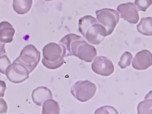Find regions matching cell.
I'll use <instances>...</instances> for the list:
<instances>
[{
    "label": "cell",
    "instance_id": "obj_15",
    "mask_svg": "<svg viewBox=\"0 0 152 114\" xmlns=\"http://www.w3.org/2000/svg\"><path fill=\"white\" fill-rule=\"evenodd\" d=\"M60 107L56 101L52 99H49L45 101L43 104L42 114H59Z\"/></svg>",
    "mask_w": 152,
    "mask_h": 114
},
{
    "label": "cell",
    "instance_id": "obj_7",
    "mask_svg": "<svg viewBox=\"0 0 152 114\" xmlns=\"http://www.w3.org/2000/svg\"><path fill=\"white\" fill-rule=\"evenodd\" d=\"M19 61L32 72L39 62L40 53L33 45H29L23 48L18 57Z\"/></svg>",
    "mask_w": 152,
    "mask_h": 114
},
{
    "label": "cell",
    "instance_id": "obj_4",
    "mask_svg": "<svg viewBox=\"0 0 152 114\" xmlns=\"http://www.w3.org/2000/svg\"><path fill=\"white\" fill-rule=\"evenodd\" d=\"M96 91L95 84L88 80L77 81L71 88V93L80 102H86L94 97Z\"/></svg>",
    "mask_w": 152,
    "mask_h": 114
},
{
    "label": "cell",
    "instance_id": "obj_10",
    "mask_svg": "<svg viewBox=\"0 0 152 114\" xmlns=\"http://www.w3.org/2000/svg\"><path fill=\"white\" fill-rule=\"evenodd\" d=\"M152 65V53L147 50H143L138 52L132 62L133 68L138 70H144Z\"/></svg>",
    "mask_w": 152,
    "mask_h": 114
},
{
    "label": "cell",
    "instance_id": "obj_22",
    "mask_svg": "<svg viewBox=\"0 0 152 114\" xmlns=\"http://www.w3.org/2000/svg\"><path fill=\"white\" fill-rule=\"evenodd\" d=\"M6 88V84L4 81L0 80V97L4 96L5 91Z\"/></svg>",
    "mask_w": 152,
    "mask_h": 114
},
{
    "label": "cell",
    "instance_id": "obj_18",
    "mask_svg": "<svg viewBox=\"0 0 152 114\" xmlns=\"http://www.w3.org/2000/svg\"><path fill=\"white\" fill-rule=\"evenodd\" d=\"M152 0H135L134 4L140 11L145 12L149 7L152 5Z\"/></svg>",
    "mask_w": 152,
    "mask_h": 114
},
{
    "label": "cell",
    "instance_id": "obj_11",
    "mask_svg": "<svg viewBox=\"0 0 152 114\" xmlns=\"http://www.w3.org/2000/svg\"><path fill=\"white\" fill-rule=\"evenodd\" d=\"M53 98L52 92L48 88L39 87L33 90L32 93V99L36 105L41 106L45 101Z\"/></svg>",
    "mask_w": 152,
    "mask_h": 114
},
{
    "label": "cell",
    "instance_id": "obj_12",
    "mask_svg": "<svg viewBox=\"0 0 152 114\" xmlns=\"http://www.w3.org/2000/svg\"><path fill=\"white\" fill-rule=\"evenodd\" d=\"M15 33L13 26L9 22L3 21L0 23V42L11 43Z\"/></svg>",
    "mask_w": 152,
    "mask_h": 114
},
{
    "label": "cell",
    "instance_id": "obj_8",
    "mask_svg": "<svg viewBox=\"0 0 152 114\" xmlns=\"http://www.w3.org/2000/svg\"><path fill=\"white\" fill-rule=\"evenodd\" d=\"M91 67L96 74L103 76H109L114 71L113 62L103 56L96 57L92 64Z\"/></svg>",
    "mask_w": 152,
    "mask_h": 114
},
{
    "label": "cell",
    "instance_id": "obj_16",
    "mask_svg": "<svg viewBox=\"0 0 152 114\" xmlns=\"http://www.w3.org/2000/svg\"><path fill=\"white\" fill-rule=\"evenodd\" d=\"M152 91L145 96V100L139 103L137 107L138 114H152Z\"/></svg>",
    "mask_w": 152,
    "mask_h": 114
},
{
    "label": "cell",
    "instance_id": "obj_24",
    "mask_svg": "<svg viewBox=\"0 0 152 114\" xmlns=\"http://www.w3.org/2000/svg\"><path fill=\"white\" fill-rule=\"evenodd\" d=\"M45 1H53V0H45Z\"/></svg>",
    "mask_w": 152,
    "mask_h": 114
},
{
    "label": "cell",
    "instance_id": "obj_6",
    "mask_svg": "<svg viewBox=\"0 0 152 114\" xmlns=\"http://www.w3.org/2000/svg\"><path fill=\"white\" fill-rule=\"evenodd\" d=\"M30 72L28 68L19 61L18 58L13 64L9 66L5 75L10 82L14 83H20L29 78Z\"/></svg>",
    "mask_w": 152,
    "mask_h": 114
},
{
    "label": "cell",
    "instance_id": "obj_1",
    "mask_svg": "<svg viewBox=\"0 0 152 114\" xmlns=\"http://www.w3.org/2000/svg\"><path fill=\"white\" fill-rule=\"evenodd\" d=\"M59 44L65 48L66 53L65 57L74 56L80 60L90 63L97 55L96 48L76 34H67L61 40Z\"/></svg>",
    "mask_w": 152,
    "mask_h": 114
},
{
    "label": "cell",
    "instance_id": "obj_23",
    "mask_svg": "<svg viewBox=\"0 0 152 114\" xmlns=\"http://www.w3.org/2000/svg\"><path fill=\"white\" fill-rule=\"evenodd\" d=\"M5 45V43L0 42V55H2L6 53Z\"/></svg>",
    "mask_w": 152,
    "mask_h": 114
},
{
    "label": "cell",
    "instance_id": "obj_17",
    "mask_svg": "<svg viewBox=\"0 0 152 114\" xmlns=\"http://www.w3.org/2000/svg\"><path fill=\"white\" fill-rule=\"evenodd\" d=\"M132 54L128 52L124 53L120 58V61L118 62V66L121 69H125L131 65L132 60Z\"/></svg>",
    "mask_w": 152,
    "mask_h": 114
},
{
    "label": "cell",
    "instance_id": "obj_2",
    "mask_svg": "<svg viewBox=\"0 0 152 114\" xmlns=\"http://www.w3.org/2000/svg\"><path fill=\"white\" fill-rule=\"evenodd\" d=\"M78 25L80 34L93 45H99L107 36L105 28L91 15L80 18Z\"/></svg>",
    "mask_w": 152,
    "mask_h": 114
},
{
    "label": "cell",
    "instance_id": "obj_13",
    "mask_svg": "<svg viewBox=\"0 0 152 114\" xmlns=\"http://www.w3.org/2000/svg\"><path fill=\"white\" fill-rule=\"evenodd\" d=\"M32 5V0H13L14 10L19 15H24L30 11Z\"/></svg>",
    "mask_w": 152,
    "mask_h": 114
},
{
    "label": "cell",
    "instance_id": "obj_21",
    "mask_svg": "<svg viewBox=\"0 0 152 114\" xmlns=\"http://www.w3.org/2000/svg\"><path fill=\"white\" fill-rule=\"evenodd\" d=\"M8 106L6 101L2 98H0V114L7 113Z\"/></svg>",
    "mask_w": 152,
    "mask_h": 114
},
{
    "label": "cell",
    "instance_id": "obj_5",
    "mask_svg": "<svg viewBox=\"0 0 152 114\" xmlns=\"http://www.w3.org/2000/svg\"><path fill=\"white\" fill-rule=\"evenodd\" d=\"M96 14L97 21L105 28L107 36L111 35L119 21L120 16L118 11L105 8L96 10Z\"/></svg>",
    "mask_w": 152,
    "mask_h": 114
},
{
    "label": "cell",
    "instance_id": "obj_9",
    "mask_svg": "<svg viewBox=\"0 0 152 114\" xmlns=\"http://www.w3.org/2000/svg\"><path fill=\"white\" fill-rule=\"evenodd\" d=\"M117 11L120 18L132 24H136L139 22V12L137 7L132 2L121 4L117 7Z\"/></svg>",
    "mask_w": 152,
    "mask_h": 114
},
{
    "label": "cell",
    "instance_id": "obj_3",
    "mask_svg": "<svg viewBox=\"0 0 152 114\" xmlns=\"http://www.w3.org/2000/svg\"><path fill=\"white\" fill-rule=\"evenodd\" d=\"M66 54L65 48L61 44L48 43L43 49L42 63L48 69L60 68L64 64Z\"/></svg>",
    "mask_w": 152,
    "mask_h": 114
},
{
    "label": "cell",
    "instance_id": "obj_14",
    "mask_svg": "<svg viewBox=\"0 0 152 114\" xmlns=\"http://www.w3.org/2000/svg\"><path fill=\"white\" fill-rule=\"evenodd\" d=\"M138 32L145 36L152 35V18L151 17L142 18L137 26Z\"/></svg>",
    "mask_w": 152,
    "mask_h": 114
},
{
    "label": "cell",
    "instance_id": "obj_19",
    "mask_svg": "<svg viewBox=\"0 0 152 114\" xmlns=\"http://www.w3.org/2000/svg\"><path fill=\"white\" fill-rule=\"evenodd\" d=\"M11 63L6 55L0 56V72L5 75L6 71Z\"/></svg>",
    "mask_w": 152,
    "mask_h": 114
},
{
    "label": "cell",
    "instance_id": "obj_20",
    "mask_svg": "<svg viewBox=\"0 0 152 114\" xmlns=\"http://www.w3.org/2000/svg\"><path fill=\"white\" fill-rule=\"evenodd\" d=\"M95 114H118L117 110L114 107L109 106H105L100 107L96 110Z\"/></svg>",
    "mask_w": 152,
    "mask_h": 114
}]
</instances>
